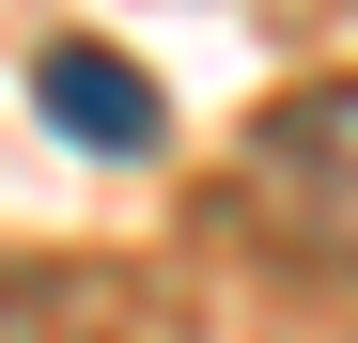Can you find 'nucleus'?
Returning a JSON list of instances; mask_svg holds the SVG:
<instances>
[{
  "label": "nucleus",
  "instance_id": "obj_2",
  "mask_svg": "<svg viewBox=\"0 0 358 343\" xmlns=\"http://www.w3.org/2000/svg\"><path fill=\"white\" fill-rule=\"evenodd\" d=\"M31 94H47V125H63V141H94V156H156V125H171V109H156V78H141V63H109V47H47V63H31Z\"/></svg>",
  "mask_w": 358,
  "mask_h": 343
},
{
  "label": "nucleus",
  "instance_id": "obj_1",
  "mask_svg": "<svg viewBox=\"0 0 358 343\" xmlns=\"http://www.w3.org/2000/svg\"><path fill=\"white\" fill-rule=\"evenodd\" d=\"M234 218L280 250V265H327L358 281V78H312V94H280L250 156H234Z\"/></svg>",
  "mask_w": 358,
  "mask_h": 343
},
{
  "label": "nucleus",
  "instance_id": "obj_3",
  "mask_svg": "<svg viewBox=\"0 0 358 343\" xmlns=\"http://www.w3.org/2000/svg\"><path fill=\"white\" fill-rule=\"evenodd\" d=\"M312 16H327V0H312Z\"/></svg>",
  "mask_w": 358,
  "mask_h": 343
}]
</instances>
